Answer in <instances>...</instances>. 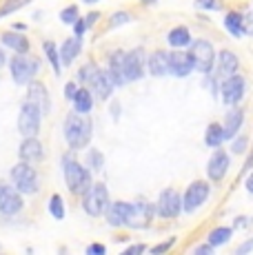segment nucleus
I'll return each instance as SVG.
<instances>
[{
	"label": "nucleus",
	"instance_id": "nucleus-12",
	"mask_svg": "<svg viewBox=\"0 0 253 255\" xmlns=\"http://www.w3.org/2000/svg\"><path fill=\"white\" fill-rule=\"evenodd\" d=\"M38 73V60L36 58H27V56H16L11 60V76L16 85H27L31 82V78Z\"/></svg>",
	"mask_w": 253,
	"mask_h": 255
},
{
	"label": "nucleus",
	"instance_id": "nucleus-17",
	"mask_svg": "<svg viewBox=\"0 0 253 255\" xmlns=\"http://www.w3.org/2000/svg\"><path fill=\"white\" fill-rule=\"evenodd\" d=\"M155 213V207L149 202H131V218H129V227L131 229H144L149 227Z\"/></svg>",
	"mask_w": 253,
	"mask_h": 255
},
{
	"label": "nucleus",
	"instance_id": "nucleus-29",
	"mask_svg": "<svg viewBox=\"0 0 253 255\" xmlns=\"http://www.w3.org/2000/svg\"><path fill=\"white\" fill-rule=\"evenodd\" d=\"M2 42L7 47H11L16 53H27L29 51V42L25 36H20V33H13V31H4L2 33Z\"/></svg>",
	"mask_w": 253,
	"mask_h": 255
},
{
	"label": "nucleus",
	"instance_id": "nucleus-11",
	"mask_svg": "<svg viewBox=\"0 0 253 255\" xmlns=\"http://www.w3.org/2000/svg\"><path fill=\"white\" fill-rule=\"evenodd\" d=\"M40 118H42V111L38 109L33 102H25L20 109V118H18V129L20 133L29 138V135H36L40 131Z\"/></svg>",
	"mask_w": 253,
	"mask_h": 255
},
{
	"label": "nucleus",
	"instance_id": "nucleus-27",
	"mask_svg": "<svg viewBox=\"0 0 253 255\" xmlns=\"http://www.w3.org/2000/svg\"><path fill=\"white\" fill-rule=\"evenodd\" d=\"M225 29L231 38L245 36V29H242V13L240 11H229L225 16Z\"/></svg>",
	"mask_w": 253,
	"mask_h": 255
},
{
	"label": "nucleus",
	"instance_id": "nucleus-2",
	"mask_svg": "<svg viewBox=\"0 0 253 255\" xmlns=\"http://www.w3.org/2000/svg\"><path fill=\"white\" fill-rule=\"evenodd\" d=\"M78 78H80V82H85L87 89L94 93V96H98L100 100H107V98L111 96V91H114V82H111L109 73L102 71L96 62H87L80 69V73H78Z\"/></svg>",
	"mask_w": 253,
	"mask_h": 255
},
{
	"label": "nucleus",
	"instance_id": "nucleus-24",
	"mask_svg": "<svg viewBox=\"0 0 253 255\" xmlns=\"http://www.w3.org/2000/svg\"><path fill=\"white\" fill-rule=\"evenodd\" d=\"M80 49H82V36H74V38H69V40H65V45L60 47L62 65H71V62L78 58Z\"/></svg>",
	"mask_w": 253,
	"mask_h": 255
},
{
	"label": "nucleus",
	"instance_id": "nucleus-25",
	"mask_svg": "<svg viewBox=\"0 0 253 255\" xmlns=\"http://www.w3.org/2000/svg\"><path fill=\"white\" fill-rule=\"evenodd\" d=\"M167 42L171 49H184L191 45V31H189L184 24H180V27H173L171 31H169L167 36Z\"/></svg>",
	"mask_w": 253,
	"mask_h": 255
},
{
	"label": "nucleus",
	"instance_id": "nucleus-40",
	"mask_svg": "<svg viewBox=\"0 0 253 255\" xmlns=\"http://www.w3.org/2000/svg\"><path fill=\"white\" fill-rule=\"evenodd\" d=\"M76 91H78V85H76V82H69V85H65V98H67V100H74Z\"/></svg>",
	"mask_w": 253,
	"mask_h": 255
},
{
	"label": "nucleus",
	"instance_id": "nucleus-39",
	"mask_svg": "<svg viewBox=\"0 0 253 255\" xmlns=\"http://www.w3.org/2000/svg\"><path fill=\"white\" fill-rule=\"evenodd\" d=\"M196 7L204 9V11H216V9H220V2L218 0H196Z\"/></svg>",
	"mask_w": 253,
	"mask_h": 255
},
{
	"label": "nucleus",
	"instance_id": "nucleus-44",
	"mask_svg": "<svg viewBox=\"0 0 253 255\" xmlns=\"http://www.w3.org/2000/svg\"><path fill=\"white\" fill-rule=\"evenodd\" d=\"M249 251H253V240H249V242H245L242 247H238V255H245V253H249Z\"/></svg>",
	"mask_w": 253,
	"mask_h": 255
},
{
	"label": "nucleus",
	"instance_id": "nucleus-4",
	"mask_svg": "<svg viewBox=\"0 0 253 255\" xmlns=\"http://www.w3.org/2000/svg\"><path fill=\"white\" fill-rule=\"evenodd\" d=\"M189 56H191L193 69L200 73H211L213 67H216V49L209 40L204 38H198V40H191L189 45Z\"/></svg>",
	"mask_w": 253,
	"mask_h": 255
},
{
	"label": "nucleus",
	"instance_id": "nucleus-19",
	"mask_svg": "<svg viewBox=\"0 0 253 255\" xmlns=\"http://www.w3.org/2000/svg\"><path fill=\"white\" fill-rule=\"evenodd\" d=\"M147 69L151 73L153 78H164L169 76V51H164V49H158V51H153L151 56L147 58Z\"/></svg>",
	"mask_w": 253,
	"mask_h": 255
},
{
	"label": "nucleus",
	"instance_id": "nucleus-32",
	"mask_svg": "<svg viewBox=\"0 0 253 255\" xmlns=\"http://www.w3.org/2000/svg\"><path fill=\"white\" fill-rule=\"evenodd\" d=\"M45 53H47V58H49L53 71L60 73V53H58V49H56L53 42H45Z\"/></svg>",
	"mask_w": 253,
	"mask_h": 255
},
{
	"label": "nucleus",
	"instance_id": "nucleus-50",
	"mask_svg": "<svg viewBox=\"0 0 253 255\" xmlns=\"http://www.w3.org/2000/svg\"><path fill=\"white\" fill-rule=\"evenodd\" d=\"M144 4H155V0H142Z\"/></svg>",
	"mask_w": 253,
	"mask_h": 255
},
{
	"label": "nucleus",
	"instance_id": "nucleus-51",
	"mask_svg": "<svg viewBox=\"0 0 253 255\" xmlns=\"http://www.w3.org/2000/svg\"><path fill=\"white\" fill-rule=\"evenodd\" d=\"M85 2L87 4H94V2H98V0H85Z\"/></svg>",
	"mask_w": 253,
	"mask_h": 255
},
{
	"label": "nucleus",
	"instance_id": "nucleus-37",
	"mask_svg": "<svg viewBox=\"0 0 253 255\" xmlns=\"http://www.w3.org/2000/svg\"><path fill=\"white\" fill-rule=\"evenodd\" d=\"M242 29H245V36H253V11L242 13Z\"/></svg>",
	"mask_w": 253,
	"mask_h": 255
},
{
	"label": "nucleus",
	"instance_id": "nucleus-16",
	"mask_svg": "<svg viewBox=\"0 0 253 255\" xmlns=\"http://www.w3.org/2000/svg\"><path fill=\"white\" fill-rule=\"evenodd\" d=\"M22 209L20 191L11 189L7 184H0V213L2 215H16Z\"/></svg>",
	"mask_w": 253,
	"mask_h": 255
},
{
	"label": "nucleus",
	"instance_id": "nucleus-6",
	"mask_svg": "<svg viewBox=\"0 0 253 255\" xmlns=\"http://www.w3.org/2000/svg\"><path fill=\"white\" fill-rule=\"evenodd\" d=\"M209 193H211V186H209V182H204V180H196V182L189 184L182 195L184 213H193V211L200 209L209 200Z\"/></svg>",
	"mask_w": 253,
	"mask_h": 255
},
{
	"label": "nucleus",
	"instance_id": "nucleus-3",
	"mask_svg": "<svg viewBox=\"0 0 253 255\" xmlns=\"http://www.w3.org/2000/svg\"><path fill=\"white\" fill-rule=\"evenodd\" d=\"M62 173H65V182L69 186L71 193L82 195L91 186V173L78 160L71 158V155L62 158Z\"/></svg>",
	"mask_w": 253,
	"mask_h": 255
},
{
	"label": "nucleus",
	"instance_id": "nucleus-34",
	"mask_svg": "<svg viewBox=\"0 0 253 255\" xmlns=\"http://www.w3.org/2000/svg\"><path fill=\"white\" fill-rule=\"evenodd\" d=\"M60 20L65 24H74L78 20V7H67L60 11Z\"/></svg>",
	"mask_w": 253,
	"mask_h": 255
},
{
	"label": "nucleus",
	"instance_id": "nucleus-1",
	"mask_svg": "<svg viewBox=\"0 0 253 255\" xmlns=\"http://www.w3.org/2000/svg\"><path fill=\"white\" fill-rule=\"evenodd\" d=\"M65 140L71 149H85L91 140V120L87 114H69L65 118Z\"/></svg>",
	"mask_w": 253,
	"mask_h": 255
},
{
	"label": "nucleus",
	"instance_id": "nucleus-22",
	"mask_svg": "<svg viewBox=\"0 0 253 255\" xmlns=\"http://www.w3.org/2000/svg\"><path fill=\"white\" fill-rule=\"evenodd\" d=\"M242 122H245V111L242 109H231L225 118V125H222V129H225V140H231L238 135V131L242 129Z\"/></svg>",
	"mask_w": 253,
	"mask_h": 255
},
{
	"label": "nucleus",
	"instance_id": "nucleus-35",
	"mask_svg": "<svg viewBox=\"0 0 253 255\" xmlns=\"http://www.w3.org/2000/svg\"><path fill=\"white\" fill-rule=\"evenodd\" d=\"M176 242L178 240L176 238H171V240H167V242H160V244H155L153 249H149L153 255H160V253H167V251H171L173 247H176Z\"/></svg>",
	"mask_w": 253,
	"mask_h": 255
},
{
	"label": "nucleus",
	"instance_id": "nucleus-26",
	"mask_svg": "<svg viewBox=\"0 0 253 255\" xmlns=\"http://www.w3.org/2000/svg\"><path fill=\"white\" fill-rule=\"evenodd\" d=\"M222 142H225V129H222L220 122H211L204 131V144L218 149V146H222Z\"/></svg>",
	"mask_w": 253,
	"mask_h": 255
},
{
	"label": "nucleus",
	"instance_id": "nucleus-38",
	"mask_svg": "<svg viewBox=\"0 0 253 255\" xmlns=\"http://www.w3.org/2000/svg\"><path fill=\"white\" fill-rule=\"evenodd\" d=\"M247 144H249V140H247V135H240V138H236V140H233L231 151H233V153H245V151H247Z\"/></svg>",
	"mask_w": 253,
	"mask_h": 255
},
{
	"label": "nucleus",
	"instance_id": "nucleus-30",
	"mask_svg": "<svg viewBox=\"0 0 253 255\" xmlns=\"http://www.w3.org/2000/svg\"><path fill=\"white\" fill-rule=\"evenodd\" d=\"M231 235H233V229H229V227H216L211 233L207 235V242L211 244L213 249H216V247H222V244H227L229 240H231Z\"/></svg>",
	"mask_w": 253,
	"mask_h": 255
},
{
	"label": "nucleus",
	"instance_id": "nucleus-42",
	"mask_svg": "<svg viewBox=\"0 0 253 255\" xmlns=\"http://www.w3.org/2000/svg\"><path fill=\"white\" fill-rule=\"evenodd\" d=\"M147 251V247H144V244H133V247H129L125 251V255H138V253H144Z\"/></svg>",
	"mask_w": 253,
	"mask_h": 255
},
{
	"label": "nucleus",
	"instance_id": "nucleus-10",
	"mask_svg": "<svg viewBox=\"0 0 253 255\" xmlns=\"http://www.w3.org/2000/svg\"><path fill=\"white\" fill-rule=\"evenodd\" d=\"M125 78L126 82H135L144 76L147 71V58H144V49H131V51L125 53Z\"/></svg>",
	"mask_w": 253,
	"mask_h": 255
},
{
	"label": "nucleus",
	"instance_id": "nucleus-20",
	"mask_svg": "<svg viewBox=\"0 0 253 255\" xmlns=\"http://www.w3.org/2000/svg\"><path fill=\"white\" fill-rule=\"evenodd\" d=\"M125 51H114L109 56V69H107V73H109L111 82H114V87H123L126 85V78H125Z\"/></svg>",
	"mask_w": 253,
	"mask_h": 255
},
{
	"label": "nucleus",
	"instance_id": "nucleus-45",
	"mask_svg": "<svg viewBox=\"0 0 253 255\" xmlns=\"http://www.w3.org/2000/svg\"><path fill=\"white\" fill-rule=\"evenodd\" d=\"M98 18H100V13H98V11H91V13H89V16H87V18H85V24H87V29H89V27H91V24H94L96 20H98Z\"/></svg>",
	"mask_w": 253,
	"mask_h": 255
},
{
	"label": "nucleus",
	"instance_id": "nucleus-8",
	"mask_svg": "<svg viewBox=\"0 0 253 255\" xmlns=\"http://www.w3.org/2000/svg\"><path fill=\"white\" fill-rule=\"evenodd\" d=\"M182 211V195L176 189H164L155 202V213L164 220H173Z\"/></svg>",
	"mask_w": 253,
	"mask_h": 255
},
{
	"label": "nucleus",
	"instance_id": "nucleus-23",
	"mask_svg": "<svg viewBox=\"0 0 253 255\" xmlns=\"http://www.w3.org/2000/svg\"><path fill=\"white\" fill-rule=\"evenodd\" d=\"M40 158H42V144L36 140V135L25 138V142L20 144V160L33 162V160H40Z\"/></svg>",
	"mask_w": 253,
	"mask_h": 255
},
{
	"label": "nucleus",
	"instance_id": "nucleus-28",
	"mask_svg": "<svg viewBox=\"0 0 253 255\" xmlns=\"http://www.w3.org/2000/svg\"><path fill=\"white\" fill-rule=\"evenodd\" d=\"M71 102H74L78 114H89L91 107H94V93H91L89 89H78Z\"/></svg>",
	"mask_w": 253,
	"mask_h": 255
},
{
	"label": "nucleus",
	"instance_id": "nucleus-18",
	"mask_svg": "<svg viewBox=\"0 0 253 255\" xmlns=\"http://www.w3.org/2000/svg\"><path fill=\"white\" fill-rule=\"evenodd\" d=\"M107 222L111 227H129V218H131V202H109L107 207Z\"/></svg>",
	"mask_w": 253,
	"mask_h": 255
},
{
	"label": "nucleus",
	"instance_id": "nucleus-21",
	"mask_svg": "<svg viewBox=\"0 0 253 255\" xmlns=\"http://www.w3.org/2000/svg\"><path fill=\"white\" fill-rule=\"evenodd\" d=\"M29 102H33V105L42 111V116L49 114L51 102H49V96H47V89L42 82H31V85H29Z\"/></svg>",
	"mask_w": 253,
	"mask_h": 255
},
{
	"label": "nucleus",
	"instance_id": "nucleus-36",
	"mask_svg": "<svg viewBox=\"0 0 253 255\" xmlns=\"http://www.w3.org/2000/svg\"><path fill=\"white\" fill-rule=\"evenodd\" d=\"M111 27H123V24H126V22H131V16L126 11H116L114 16H111Z\"/></svg>",
	"mask_w": 253,
	"mask_h": 255
},
{
	"label": "nucleus",
	"instance_id": "nucleus-5",
	"mask_svg": "<svg viewBox=\"0 0 253 255\" xmlns=\"http://www.w3.org/2000/svg\"><path fill=\"white\" fill-rule=\"evenodd\" d=\"M85 200H82V209L91 215V218H98L109 207V191L102 182H91V186L85 191Z\"/></svg>",
	"mask_w": 253,
	"mask_h": 255
},
{
	"label": "nucleus",
	"instance_id": "nucleus-15",
	"mask_svg": "<svg viewBox=\"0 0 253 255\" xmlns=\"http://www.w3.org/2000/svg\"><path fill=\"white\" fill-rule=\"evenodd\" d=\"M169 71L171 76L176 78H187L189 73L193 71V62H191V56L182 49H173L169 51Z\"/></svg>",
	"mask_w": 253,
	"mask_h": 255
},
{
	"label": "nucleus",
	"instance_id": "nucleus-47",
	"mask_svg": "<svg viewBox=\"0 0 253 255\" xmlns=\"http://www.w3.org/2000/svg\"><path fill=\"white\" fill-rule=\"evenodd\" d=\"M245 186H247V191H249V193H253V171L249 175H247V182H245Z\"/></svg>",
	"mask_w": 253,
	"mask_h": 255
},
{
	"label": "nucleus",
	"instance_id": "nucleus-31",
	"mask_svg": "<svg viewBox=\"0 0 253 255\" xmlns=\"http://www.w3.org/2000/svg\"><path fill=\"white\" fill-rule=\"evenodd\" d=\"M49 213L56 220H65V202H62L60 195H51V200H49Z\"/></svg>",
	"mask_w": 253,
	"mask_h": 255
},
{
	"label": "nucleus",
	"instance_id": "nucleus-33",
	"mask_svg": "<svg viewBox=\"0 0 253 255\" xmlns=\"http://www.w3.org/2000/svg\"><path fill=\"white\" fill-rule=\"evenodd\" d=\"M87 166H91L94 171H100L102 166H105V155H102L98 149H91L89 153H87Z\"/></svg>",
	"mask_w": 253,
	"mask_h": 255
},
{
	"label": "nucleus",
	"instance_id": "nucleus-46",
	"mask_svg": "<svg viewBox=\"0 0 253 255\" xmlns=\"http://www.w3.org/2000/svg\"><path fill=\"white\" fill-rule=\"evenodd\" d=\"M193 253H196V255H209V253H213V247H211V244H204V247H198Z\"/></svg>",
	"mask_w": 253,
	"mask_h": 255
},
{
	"label": "nucleus",
	"instance_id": "nucleus-49",
	"mask_svg": "<svg viewBox=\"0 0 253 255\" xmlns=\"http://www.w3.org/2000/svg\"><path fill=\"white\" fill-rule=\"evenodd\" d=\"M4 60H7V58H4V53H2V51H0V67H2V65H4Z\"/></svg>",
	"mask_w": 253,
	"mask_h": 255
},
{
	"label": "nucleus",
	"instance_id": "nucleus-43",
	"mask_svg": "<svg viewBox=\"0 0 253 255\" xmlns=\"http://www.w3.org/2000/svg\"><path fill=\"white\" fill-rule=\"evenodd\" d=\"M74 29H76V36H82V33L87 31V24H85V20H80V18H78V20L74 22Z\"/></svg>",
	"mask_w": 253,
	"mask_h": 255
},
{
	"label": "nucleus",
	"instance_id": "nucleus-41",
	"mask_svg": "<svg viewBox=\"0 0 253 255\" xmlns=\"http://www.w3.org/2000/svg\"><path fill=\"white\" fill-rule=\"evenodd\" d=\"M87 253L89 255H105L107 249L102 247V244H91V247H87Z\"/></svg>",
	"mask_w": 253,
	"mask_h": 255
},
{
	"label": "nucleus",
	"instance_id": "nucleus-9",
	"mask_svg": "<svg viewBox=\"0 0 253 255\" xmlns=\"http://www.w3.org/2000/svg\"><path fill=\"white\" fill-rule=\"evenodd\" d=\"M11 180L20 193H36L38 191V173L25 162V160L18 162L11 169Z\"/></svg>",
	"mask_w": 253,
	"mask_h": 255
},
{
	"label": "nucleus",
	"instance_id": "nucleus-14",
	"mask_svg": "<svg viewBox=\"0 0 253 255\" xmlns=\"http://www.w3.org/2000/svg\"><path fill=\"white\" fill-rule=\"evenodd\" d=\"M238 67H240V60H238V56L233 51H229V49H222L220 53L216 56V80H225L229 78L231 73H238Z\"/></svg>",
	"mask_w": 253,
	"mask_h": 255
},
{
	"label": "nucleus",
	"instance_id": "nucleus-13",
	"mask_svg": "<svg viewBox=\"0 0 253 255\" xmlns=\"http://www.w3.org/2000/svg\"><path fill=\"white\" fill-rule=\"evenodd\" d=\"M227 171H229V153L222 146H218L213 151V155L209 158V164H207V175L211 182H222L227 178Z\"/></svg>",
	"mask_w": 253,
	"mask_h": 255
},
{
	"label": "nucleus",
	"instance_id": "nucleus-48",
	"mask_svg": "<svg viewBox=\"0 0 253 255\" xmlns=\"http://www.w3.org/2000/svg\"><path fill=\"white\" fill-rule=\"evenodd\" d=\"M111 114H114V118H118V105L111 107Z\"/></svg>",
	"mask_w": 253,
	"mask_h": 255
},
{
	"label": "nucleus",
	"instance_id": "nucleus-7",
	"mask_svg": "<svg viewBox=\"0 0 253 255\" xmlns=\"http://www.w3.org/2000/svg\"><path fill=\"white\" fill-rule=\"evenodd\" d=\"M247 91V82L240 73H231L229 78L220 80V93H222V102L229 107H236L238 102L245 98Z\"/></svg>",
	"mask_w": 253,
	"mask_h": 255
}]
</instances>
